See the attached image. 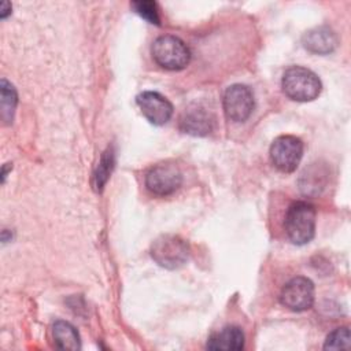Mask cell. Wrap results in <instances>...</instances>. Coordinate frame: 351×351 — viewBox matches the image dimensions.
<instances>
[{
  "instance_id": "obj_1",
  "label": "cell",
  "mask_w": 351,
  "mask_h": 351,
  "mask_svg": "<svg viewBox=\"0 0 351 351\" xmlns=\"http://www.w3.org/2000/svg\"><path fill=\"white\" fill-rule=\"evenodd\" d=\"M281 86L284 93L295 101H311L319 96L322 89L318 75L302 66L287 69L281 80Z\"/></svg>"
},
{
  "instance_id": "obj_2",
  "label": "cell",
  "mask_w": 351,
  "mask_h": 351,
  "mask_svg": "<svg viewBox=\"0 0 351 351\" xmlns=\"http://www.w3.org/2000/svg\"><path fill=\"white\" fill-rule=\"evenodd\" d=\"M284 228L293 244H307L315 233V208L307 202L292 203L287 210Z\"/></svg>"
},
{
  "instance_id": "obj_3",
  "label": "cell",
  "mask_w": 351,
  "mask_h": 351,
  "mask_svg": "<svg viewBox=\"0 0 351 351\" xmlns=\"http://www.w3.org/2000/svg\"><path fill=\"white\" fill-rule=\"evenodd\" d=\"M151 53L154 60L166 70H181L191 60L188 45L181 38L169 34L160 36L154 41Z\"/></svg>"
},
{
  "instance_id": "obj_4",
  "label": "cell",
  "mask_w": 351,
  "mask_h": 351,
  "mask_svg": "<svg viewBox=\"0 0 351 351\" xmlns=\"http://www.w3.org/2000/svg\"><path fill=\"white\" fill-rule=\"evenodd\" d=\"M189 244L177 234H162L151 244L152 259L165 269H178L189 258Z\"/></svg>"
},
{
  "instance_id": "obj_5",
  "label": "cell",
  "mask_w": 351,
  "mask_h": 351,
  "mask_svg": "<svg viewBox=\"0 0 351 351\" xmlns=\"http://www.w3.org/2000/svg\"><path fill=\"white\" fill-rule=\"evenodd\" d=\"M303 156V143L300 138L284 134L278 136L270 145V159L273 166L282 173L296 170Z\"/></svg>"
},
{
  "instance_id": "obj_6",
  "label": "cell",
  "mask_w": 351,
  "mask_h": 351,
  "mask_svg": "<svg viewBox=\"0 0 351 351\" xmlns=\"http://www.w3.org/2000/svg\"><path fill=\"white\" fill-rule=\"evenodd\" d=\"M182 182V174L174 163L165 162L155 165L145 176V186L156 196H169L176 192Z\"/></svg>"
},
{
  "instance_id": "obj_7",
  "label": "cell",
  "mask_w": 351,
  "mask_h": 351,
  "mask_svg": "<svg viewBox=\"0 0 351 351\" xmlns=\"http://www.w3.org/2000/svg\"><path fill=\"white\" fill-rule=\"evenodd\" d=\"M222 104L228 119L234 122H244L252 114L255 101L254 95L248 86L234 84L225 90Z\"/></svg>"
},
{
  "instance_id": "obj_8",
  "label": "cell",
  "mask_w": 351,
  "mask_h": 351,
  "mask_svg": "<svg viewBox=\"0 0 351 351\" xmlns=\"http://www.w3.org/2000/svg\"><path fill=\"white\" fill-rule=\"evenodd\" d=\"M280 302L292 311L308 310L314 303V284L307 277H293L281 289Z\"/></svg>"
},
{
  "instance_id": "obj_9",
  "label": "cell",
  "mask_w": 351,
  "mask_h": 351,
  "mask_svg": "<svg viewBox=\"0 0 351 351\" xmlns=\"http://www.w3.org/2000/svg\"><path fill=\"white\" fill-rule=\"evenodd\" d=\"M136 103L141 114L152 125H165L173 115L171 103L158 92L147 90L136 97Z\"/></svg>"
},
{
  "instance_id": "obj_10",
  "label": "cell",
  "mask_w": 351,
  "mask_h": 351,
  "mask_svg": "<svg viewBox=\"0 0 351 351\" xmlns=\"http://www.w3.org/2000/svg\"><path fill=\"white\" fill-rule=\"evenodd\" d=\"M180 128L184 133L192 136H206L214 128V118L210 114V111L196 104L188 107L182 112L180 118Z\"/></svg>"
},
{
  "instance_id": "obj_11",
  "label": "cell",
  "mask_w": 351,
  "mask_h": 351,
  "mask_svg": "<svg viewBox=\"0 0 351 351\" xmlns=\"http://www.w3.org/2000/svg\"><path fill=\"white\" fill-rule=\"evenodd\" d=\"M303 45L318 55L330 53L337 47V37L332 29L326 26H318L304 33Z\"/></svg>"
},
{
  "instance_id": "obj_12",
  "label": "cell",
  "mask_w": 351,
  "mask_h": 351,
  "mask_svg": "<svg viewBox=\"0 0 351 351\" xmlns=\"http://www.w3.org/2000/svg\"><path fill=\"white\" fill-rule=\"evenodd\" d=\"M208 350L215 351H236L244 347V333L239 326H225L214 333L206 346Z\"/></svg>"
},
{
  "instance_id": "obj_13",
  "label": "cell",
  "mask_w": 351,
  "mask_h": 351,
  "mask_svg": "<svg viewBox=\"0 0 351 351\" xmlns=\"http://www.w3.org/2000/svg\"><path fill=\"white\" fill-rule=\"evenodd\" d=\"M53 340L60 350H80L81 339L77 329L67 321H56L52 326Z\"/></svg>"
},
{
  "instance_id": "obj_14",
  "label": "cell",
  "mask_w": 351,
  "mask_h": 351,
  "mask_svg": "<svg viewBox=\"0 0 351 351\" xmlns=\"http://www.w3.org/2000/svg\"><path fill=\"white\" fill-rule=\"evenodd\" d=\"M0 88H1V118L7 123H11L14 118L15 107L18 103L16 90L5 78L1 80Z\"/></svg>"
},
{
  "instance_id": "obj_15",
  "label": "cell",
  "mask_w": 351,
  "mask_h": 351,
  "mask_svg": "<svg viewBox=\"0 0 351 351\" xmlns=\"http://www.w3.org/2000/svg\"><path fill=\"white\" fill-rule=\"evenodd\" d=\"M114 167V154L111 149H107L99 162V166L93 174V185L96 191H101L104 184L108 180V176Z\"/></svg>"
},
{
  "instance_id": "obj_16",
  "label": "cell",
  "mask_w": 351,
  "mask_h": 351,
  "mask_svg": "<svg viewBox=\"0 0 351 351\" xmlns=\"http://www.w3.org/2000/svg\"><path fill=\"white\" fill-rule=\"evenodd\" d=\"M350 329L348 326H341L330 332L325 340L324 348L325 350H341V348H350Z\"/></svg>"
},
{
  "instance_id": "obj_17",
  "label": "cell",
  "mask_w": 351,
  "mask_h": 351,
  "mask_svg": "<svg viewBox=\"0 0 351 351\" xmlns=\"http://www.w3.org/2000/svg\"><path fill=\"white\" fill-rule=\"evenodd\" d=\"M132 7L136 10V12L143 16L144 19H147L151 23H159V15H158V8H156V3L154 1H147V0H141V1H134L132 3Z\"/></svg>"
},
{
  "instance_id": "obj_18",
  "label": "cell",
  "mask_w": 351,
  "mask_h": 351,
  "mask_svg": "<svg viewBox=\"0 0 351 351\" xmlns=\"http://www.w3.org/2000/svg\"><path fill=\"white\" fill-rule=\"evenodd\" d=\"M10 11H11V4H10L8 1H4V3L1 4L0 16H1V18H5V16H7V14H10Z\"/></svg>"
}]
</instances>
